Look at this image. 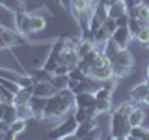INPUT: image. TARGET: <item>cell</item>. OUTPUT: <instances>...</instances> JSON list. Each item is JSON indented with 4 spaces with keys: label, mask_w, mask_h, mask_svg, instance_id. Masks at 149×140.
I'll return each instance as SVG.
<instances>
[{
    "label": "cell",
    "mask_w": 149,
    "mask_h": 140,
    "mask_svg": "<svg viewBox=\"0 0 149 140\" xmlns=\"http://www.w3.org/2000/svg\"><path fill=\"white\" fill-rule=\"evenodd\" d=\"M17 106L13 105V103H6V108H4V116H2V121H6L9 125L13 120H17Z\"/></svg>",
    "instance_id": "23"
},
{
    "label": "cell",
    "mask_w": 149,
    "mask_h": 140,
    "mask_svg": "<svg viewBox=\"0 0 149 140\" xmlns=\"http://www.w3.org/2000/svg\"><path fill=\"white\" fill-rule=\"evenodd\" d=\"M136 19L140 21L142 26H149V8L143 2L138 4V15H136Z\"/></svg>",
    "instance_id": "24"
},
{
    "label": "cell",
    "mask_w": 149,
    "mask_h": 140,
    "mask_svg": "<svg viewBox=\"0 0 149 140\" xmlns=\"http://www.w3.org/2000/svg\"><path fill=\"white\" fill-rule=\"evenodd\" d=\"M110 39L114 41L119 49H127L130 45V41H132V34L129 32V26H118L114 32H112Z\"/></svg>",
    "instance_id": "6"
},
{
    "label": "cell",
    "mask_w": 149,
    "mask_h": 140,
    "mask_svg": "<svg viewBox=\"0 0 149 140\" xmlns=\"http://www.w3.org/2000/svg\"><path fill=\"white\" fill-rule=\"evenodd\" d=\"M140 2H142V0H140Z\"/></svg>",
    "instance_id": "42"
},
{
    "label": "cell",
    "mask_w": 149,
    "mask_h": 140,
    "mask_svg": "<svg viewBox=\"0 0 149 140\" xmlns=\"http://www.w3.org/2000/svg\"><path fill=\"white\" fill-rule=\"evenodd\" d=\"M32 88H21V90L15 93V97H13V105L15 106L28 105V103H30V97H32Z\"/></svg>",
    "instance_id": "20"
},
{
    "label": "cell",
    "mask_w": 149,
    "mask_h": 140,
    "mask_svg": "<svg viewBox=\"0 0 149 140\" xmlns=\"http://www.w3.org/2000/svg\"><path fill=\"white\" fill-rule=\"evenodd\" d=\"M142 2H143V4H146V6L149 8V0H142Z\"/></svg>",
    "instance_id": "38"
},
{
    "label": "cell",
    "mask_w": 149,
    "mask_h": 140,
    "mask_svg": "<svg viewBox=\"0 0 149 140\" xmlns=\"http://www.w3.org/2000/svg\"><path fill=\"white\" fill-rule=\"evenodd\" d=\"M50 82H52V86L56 88V92L63 90V88L69 86V75H52L50 77Z\"/></svg>",
    "instance_id": "22"
},
{
    "label": "cell",
    "mask_w": 149,
    "mask_h": 140,
    "mask_svg": "<svg viewBox=\"0 0 149 140\" xmlns=\"http://www.w3.org/2000/svg\"><path fill=\"white\" fill-rule=\"evenodd\" d=\"M102 24H104V28L110 32V34L116 30V28H118V24H116V19H112V17H106L104 21H102Z\"/></svg>",
    "instance_id": "32"
},
{
    "label": "cell",
    "mask_w": 149,
    "mask_h": 140,
    "mask_svg": "<svg viewBox=\"0 0 149 140\" xmlns=\"http://www.w3.org/2000/svg\"><path fill=\"white\" fill-rule=\"evenodd\" d=\"M110 36H112V34H110V32H108V30H106V28H104V24H101V26L97 28L95 32H93L91 39L95 41V45H97V47H101V45H104L106 41L110 39Z\"/></svg>",
    "instance_id": "21"
},
{
    "label": "cell",
    "mask_w": 149,
    "mask_h": 140,
    "mask_svg": "<svg viewBox=\"0 0 149 140\" xmlns=\"http://www.w3.org/2000/svg\"><path fill=\"white\" fill-rule=\"evenodd\" d=\"M0 50H2V47H0Z\"/></svg>",
    "instance_id": "41"
},
{
    "label": "cell",
    "mask_w": 149,
    "mask_h": 140,
    "mask_svg": "<svg viewBox=\"0 0 149 140\" xmlns=\"http://www.w3.org/2000/svg\"><path fill=\"white\" fill-rule=\"evenodd\" d=\"M26 125H28V120H24V118H17V120H13L11 123H9V129H11L13 133L19 136L21 133H24V131H26Z\"/></svg>",
    "instance_id": "26"
},
{
    "label": "cell",
    "mask_w": 149,
    "mask_h": 140,
    "mask_svg": "<svg viewBox=\"0 0 149 140\" xmlns=\"http://www.w3.org/2000/svg\"><path fill=\"white\" fill-rule=\"evenodd\" d=\"M129 125H130V127L143 125V110H142V106H140V105H136V103H134L132 112L129 114Z\"/></svg>",
    "instance_id": "19"
},
{
    "label": "cell",
    "mask_w": 149,
    "mask_h": 140,
    "mask_svg": "<svg viewBox=\"0 0 149 140\" xmlns=\"http://www.w3.org/2000/svg\"><path fill=\"white\" fill-rule=\"evenodd\" d=\"M77 108L74 105L67 103L60 95V92H56L54 95L47 97V105H45V114H43V121H49V123H58L62 121L65 116L73 114V110Z\"/></svg>",
    "instance_id": "1"
},
{
    "label": "cell",
    "mask_w": 149,
    "mask_h": 140,
    "mask_svg": "<svg viewBox=\"0 0 149 140\" xmlns=\"http://www.w3.org/2000/svg\"><path fill=\"white\" fill-rule=\"evenodd\" d=\"M30 108L36 120L43 121V114H45V105H47V97H39V95H32L30 97Z\"/></svg>",
    "instance_id": "9"
},
{
    "label": "cell",
    "mask_w": 149,
    "mask_h": 140,
    "mask_svg": "<svg viewBox=\"0 0 149 140\" xmlns=\"http://www.w3.org/2000/svg\"><path fill=\"white\" fill-rule=\"evenodd\" d=\"M136 64L134 60V54L127 49H119L118 52L110 58V65H112V71H114V77L116 78H125L132 73V67Z\"/></svg>",
    "instance_id": "2"
},
{
    "label": "cell",
    "mask_w": 149,
    "mask_h": 140,
    "mask_svg": "<svg viewBox=\"0 0 149 140\" xmlns=\"http://www.w3.org/2000/svg\"><path fill=\"white\" fill-rule=\"evenodd\" d=\"M69 11H71L73 17L77 19L78 15H82V13H91L93 8L90 6V2H88V0H73L71 9H69Z\"/></svg>",
    "instance_id": "16"
},
{
    "label": "cell",
    "mask_w": 149,
    "mask_h": 140,
    "mask_svg": "<svg viewBox=\"0 0 149 140\" xmlns=\"http://www.w3.org/2000/svg\"><path fill=\"white\" fill-rule=\"evenodd\" d=\"M125 2V6L130 8V6H134V4H140V0H123Z\"/></svg>",
    "instance_id": "35"
},
{
    "label": "cell",
    "mask_w": 149,
    "mask_h": 140,
    "mask_svg": "<svg viewBox=\"0 0 149 140\" xmlns=\"http://www.w3.org/2000/svg\"><path fill=\"white\" fill-rule=\"evenodd\" d=\"M127 22H129V15H127V13L116 19V24H118V26H127Z\"/></svg>",
    "instance_id": "33"
},
{
    "label": "cell",
    "mask_w": 149,
    "mask_h": 140,
    "mask_svg": "<svg viewBox=\"0 0 149 140\" xmlns=\"http://www.w3.org/2000/svg\"><path fill=\"white\" fill-rule=\"evenodd\" d=\"M24 43H28V39L24 36H21L17 30L4 28L0 32V47L2 49H17V47H22Z\"/></svg>",
    "instance_id": "5"
},
{
    "label": "cell",
    "mask_w": 149,
    "mask_h": 140,
    "mask_svg": "<svg viewBox=\"0 0 149 140\" xmlns=\"http://www.w3.org/2000/svg\"><path fill=\"white\" fill-rule=\"evenodd\" d=\"M77 125L78 123H77V120H74V116L69 114V116H65L62 121H58V123L47 133V136L49 138H73Z\"/></svg>",
    "instance_id": "3"
},
{
    "label": "cell",
    "mask_w": 149,
    "mask_h": 140,
    "mask_svg": "<svg viewBox=\"0 0 149 140\" xmlns=\"http://www.w3.org/2000/svg\"><path fill=\"white\" fill-rule=\"evenodd\" d=\"M97 127V118L95 120H86V121H82V123H78L77 125V129H74V134H73V138H86L88 134H90V131L91 129H95Z\"/></svg>",
    "instance_id": "13"
},
{
    "label": "cell",
    "mask_w": 149,
    "mask_h": 140,
    "mask_svg": "<svg viewBox=\"0 0 149 140\" xmlns=\"http://www.w3.org/2000/svg\"><path fill=\"white\" fill-rule=\"evenodd\" d=\"M127 138H138V140H147V129L143 125H138V127H130L127 133Z\"/></svg>",
    "instance_id": "25"
},
{
    "label": "cell",
    "mask_w": 149,
    "mask_h": 140,
    "mask_svg": "<svg viewBox=\"0 0 149 140\" xmlns=\"http://www.w3.org/2000/svg\"><path fill=\"white\" fill-rule=\"evenodd\" d=\"M56 2L60 4V8H63V9H71L73 0H56Z\"/></svg>",
    "instance_id": "34"
},
{
    "label": "cell",
    "mask_w": 149,
    "mask_h": 140,
    "mask_svg": "<svg viewBox=\"0 0 149 140\" xmlns=\"http://www.w3.org/2000/svg\"><path fill=\"white\" fill-rule=\"evenodd\" d=\"M2 8L11 13H21V11H26V0H4Z\"/></svg>",
    "instance_id": "17"
},
{
    "label": "cell",
    "mask_w": 149,
    "mask_h": 140,
    "mask_svg": "<svg viewBox=\"0 0 149 140\" xmlns=\"http://www.w3.org/2000/svg\"><path fill=\"white\" fill-rule=\"evenodd\" d=\"M56 93V88L52 86L50 80H39L34 84L32 88V95H39V97H50Z\"/></svg>",
    "instance_id": "11"
},
{
    "label": "cell",
    "mask_w": 149,
    "mask_h": 140,
    "mask_svg": "<svg viewBox=\"0 0 149 140\" xmlns=\"http://www.w3.org/2000/svg\"><path fill=\"white\" fill-rule=\"evenodd\" d=\"M90 75L95 78L97 82H102V80H106V78L114 77V71H112L110 64H102V65H91Z\"/></svg>",
    "instance_id": "8"
},
{
    "label": "cell",
    "mask_w": 149,
    "mask_h": 140,
    "mask_svg": "<svg viewBox=\"0 0 149 140\" xmlns=\"http://www.w3.org/2000/svg\"><path fill=\"white\" fill-rule=\"evenodd\" d=\"M13 97H15V93L9 92L8 88H4L2 84H0V101L2 103H13Z\"/></svg>",
    "instance_id": "30"
},
{
    "label": "cell",
    "mask_w": 149,
    "mask_h": 140,
    "mask_svg": "<svg viewBox=\"0 0 149 140\" xmlns=\"http://www.w3.org/2000/svg\"><path fill=\"white\" fill-rule=\"evenodd\" d=\"M47 19L41 15V13H30V28H32V34H39L47 28Z\"/></svg>",
    "instance_id": "15"
},
{
    "label": "cell",
    "mask_w": 149,
    "mask_h": 140,
    "mask_svg": "<svg viewBox=\"0 0 149 140\" xmlns=\"http://www.w3.org/2000/svg\"><path fill=\"white\" fill-rule=\"evenodd\" d=\"M127 13V6H125L123 0H116V2H112L106 6V17H112V19H118L121 15H125Z\"/></svg>",
    "instance_id": "14"
},
{
    "label": "cell",
    "mask_w": 149,
    "mask_h": 140,
    "mask_svg": "<svg viewBox=\"0 0 149 140\" xmlns=\"http://www.w3.org/2000/svg\"><path fill=\"white\" fill-rule=\"evenodd\" d=\"M4 28H6V26H4V24H0V32H2V30H4Z\"/></svg>",
    "instance_id": "40"
},
{
    "label": "cell",
    "mask_w": 149,
    "mask_h": 140,
    "mask_svg": "<svg viewBox=\"0 0 149 140\" xmlns=\"http://www.w3.org/2000/svg\"><path fill=\"white\" fill-rule=\"evenodd\" d=\"M127 26H129V32L132 34V37L136 36V34H138V30L142 28V24H140V21H138V19H130V17H129V22H127Z\"/></svg>",
    "instance_id": "31"
},
{
    "label": "cell",
    "mask_w": 149,
    "mask_h": 140,
    "mask_svg": "<svg viewBox=\"0 0 149 140\" xmlns=\"http://www.w3.org/2000/svg\"><path fill=\"white\" fill-rule=\"evenodd\" d=\"M143 73H146V78H149V62L146 64V69H143Z\"/></svg>",
    "instance_id": "37"
},
{
    "label": "cell",
    "mask_w": 149,
    "mask_h": 140,
    "mask_svg": "<svg viewBox=\"0 0 149 140\" xmlns=\"http://www.w3.org/2000/svg\"><path fill=\"white\" fill-rule=\"evenodd\" d=\"M147 93H149V86H147V82L143 80V82H138V84H134V86L130 88L129 97H130L132 103H142L147 97Z\"/></svg>",
    "instance_id": "10"
},
{
    "label": "cell",
    "mask_w": 149,
    "mask_h": 140,
    "mask_svg": "<svg viewBox=\"0 0 149 140\" xmlns=\"http://www.w3.org/2000/svg\"><path fill=\"white\" fill-rule=\"evenodd\" d=\"M93 103H95V95L93 92H78L74 93V105L80 106V108H93Z\"/></svg>",
    "instance_id": "12"
},
{
    "label": "cell",
    "mask_w": 149,
    "mask_h": 140,
    "mask_svg": "<svg viewBox=\"0 0 149 140\" xmlns=\"http://www.w3.org/2000/svg\"><path fill=\"white\" fill-rule=\"evenodd\" d=\"M93 108H95L97 116H104L112 112V97H106V99H95L93 103Z\"/></svg>",
    "instance_id": "18"
},
{
    "label": "cell",
    "mask_w": 149,
    "mask_h": 140,
    "mask_svg": "<svg viewBox=\"0 0 149 140\" xmlns=\"http://www.w3.org/2000/svg\"><path fill=\"white\" fill-rule=\"evenodd\" d=\"M110 138H127V133L130 129L129 125V116H123L118 110L110 112Z\"/></svg>",
    "instance_id": "4"
},
{
    "label": "cell",
    "mask_w": 149,
    "mask_h": 140,
    "mask_svg": "<svg viewBox=\"0 0 149 140\" xmlns=\"http://www.w3.org/2000/svg\"><path fill=\"white\" fill-rule=\"evenodd\" d=\"M143 47H146V49H147V50H149V41H147V43H146V45H143Z\"/></svg>",
    "instance_id": "39"
},
{
    "label": "cell",
    "mask_w": 149,
    "mask_h": 140,
    "mask_svg": "<svg viewBox=\"0 0 149 140\" xmlns=\"http://www.w3.org/2000/svg\"><path fill=\"white\" fill-rule=\"evenodd\" d=\"M4 108H6V103L0 101V121H2V116H4Z\"/></svg>",
    "instance_id": "36"
},
{
    "label": "cell",
    "mask_w": 149,
    "mask_h": 140,
    "mask_svg": "<svg viewBox=\"0 0 149 140\" xmlns=\"http://www.w3.org/2000/svg\"><path fill=\"white\" fill-rule=\"evenodd\" d=\"M67 75H69V78H71V80H78V82H80L82 78L86 77V73H84L82 69L78 67V65H74V67H71V69H69V73H67Z\"/></svg>",
    "instance_id": "29"
},
{
    "label": "cell",
    "mask_w": 149,
    "mask_h": 140,
    "mask_svg": "<svg viewBox=\"0 0 149 140\" xmlns=\"http://www.w3.org/2000/svg\"><path fill=\"white\" fill-rule=\"evenodd\" d=\"M134 41H136V43H140V45H146L147 41H149V26H142L138 30V34L134 36Z\"/></svg>",
    "instance_id": "27"
},
{
    "label": "cell",
    "mask_w": 149,
    "mask_h": 140,
    "mask_svg": "<svg viewBox=\"0 0 149 140\" xmlns=\"http://www.w3.org/2000/svg\"><path fill=\"white\" fill-rule=\"evenodd\" d=\"M17 116H19V118H24V120H32V118H34V114H32L30 105H21V106H17Z\"/></svg>",
    "instance_id": "28"
},
{
    "label": "cell",
    "mask_w": 149,
    "mask_h": 140,
    "mask_svg": "<svg viewBox=\"0 0 149 140\" xmlns=\"http://www.w3.org/2000/svg\"><path fill=\"white\" fill-rule=\"evenodd\" d=\"M15 15V30L19 32L21 36L28 37L32 34V28H30V13L28 11H21V13H13Z\"/></svg>",
    "instance_id": "7"
}]
</instances>
